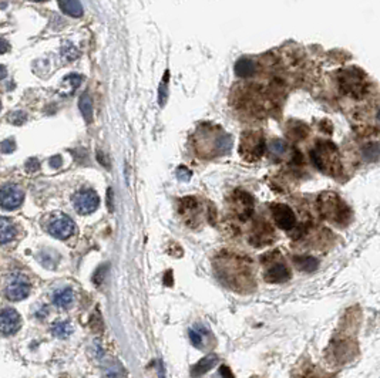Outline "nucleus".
<instances>
[{
  "label": "nucleus",
  "mask_w": 380,
  "mask_h": 378,
  "mask_svg": "<svg viewBox=\"0 0 380 378\" xmlns=\"http://www.w3.org/2000/svg\"><path fill=\"white\" fill-rule=\"evenodd\" d=\"M288 149H289L288 142H286L285 139H280V138L272 139V141L269 142V145H268V151H269V154L274 155V157H278V158L282 157V155H285V154L288 152Z\"/></svg>",
  "instance_id": "obj_24"
},
{
  "label": "nucleus",
  "mask_w": 380,
  "mask_h": 378,
  "mask_svg": "<svg viewBox=\"0 0 380 378\" xmlns=\"http://www.w3.org/2000/svg\"><path fill=\"white\" fill-rule=\"evenodd\" d=\"M67 80H69V82H71L73 88H77V87H79V85L81 84V80H83V77H81V76H79V74H70V76L67 77Z\"/></svg>",
  "instance_id": "obj_37"
},
{
  "label": "nucleus",
  "mask_w": 380,
  "mask_h": 378,
  "mask_svg": "<svg viewBox=\"0 0 380 378\" xmlns=\"http://www.w3.org/2000/svg\"><path fill=\"white\" fill-rule=\"evenodd\" d=\"M0 148H1V152H4V154H10V152L15 151V148H16V142H15V139L12 138L4 139V141L0 144Z\"/></svg>",
  "instance_id": "obj_33"
},
{
  "label": "nucleus",
  "mask_w": 380,
  "mask_h": 378,
  "mask_svg": "<svg viewBox=\"0 0 380 378\" xmlns=\"http://www.w3.org/2000/svg\"><path fill=\"white\" fill-rule=\"evenodd\" d=\"M294 263L298 267V270L305 272V273H312V272L318 270V267H319L318 259L313 256H296V258H294Z\"/></svg>",
  "instance_id": "obj_22"
},
{
  "label": "nucleus",
  "mask_w": 380,
  "mask_h": 378,
  "mask_svg": "<svg viewBox=\"0 0 380 378\" xmlns=\"http://www.w3.org/2000/svg\"><path fill=\"white\" fill-rule=\"evenodd\" d=\"M21 327L20 314L15 309H4L0 312V333L4 336L15 334Z\"/></svg>",
  "instance_id": "obj_15"
},
{
  "label": "nucleus",
  "mask_w": 380,
  "mask_h": 378,
  "mask_svg": "<svg viewBox=\"0 0 380 378\" xmlns=\"http://www.w3.org/2000/svg\"><path fill=\"white\" fill-rule=\"evenodd\" d=\"M24 194L17 185H4L0 188V206L3 209L12 211L19 208L23 202Z\"/></svg>",
  "instance_id": "obj_12"
},
{
  "label": "nucleus",
  "mask_w": 380,
  "mask_h": 378,
  "mask_svg": "<svg viewBox=\"0 0 380 378\" xmlns=\"http://www.w3.org/2000/svg\"><path fill=\"white\" fill-rule=\"evenodd\" d=\"M171 283H173V276H171V272H168V273H167V278H165V284H167V286H171Z\"/></svg>",
  "instance_id": "obj_43"
},
{
  "label": "nucleus",
  "mask_w": 380,
  "mask_h": 378,
  "mask_svg": "<svg viewBox=\"0 0 380 378\" xmlns=\"http://www.w3.org/2000/svg\"><path fill=\"white\" fill-rule=\"evenodd\" d=\"M218 362V357L215 354H209L207 357H204L202 360H200L191 370V376L194 378H198L201 376H204L205 373H208L215 364Z\"/></svg>",
  "instance_id": "obj_18"
},
{
  "label": "nucleus",
  "mask_w": 380,
  "mask_h": 378,
  "mask_svg": "<svg viewBox=\"0 0 380 378\" xmlns=\"http://www.w3.org/2000/svg\"><path fill=\"white\" fill-rule=\"evenodd\" d=\"M272 215H274L276 226L280 228L282 230H291V229H294L295 225H296V216H295V214H294L292 209H291L289 206H286V205H282V203L274 205V206H272Z\"/></svg>",
  "instance_id": "obj_14"
},
{
  "label": "nucleus",
  "mask_w": 380,
  "mask_h": 378,
  "mask_svg": "<svg viewBox=\"0 0 380 378\" xmlns=\"http://www.w3.org/2000/svg\"><path fill=\"white\" fill-rule=\"evenodd\" d=\"M97 157H99V161H100V164H103V165H104L105 168H108V166H110V165H108V162H107V161H105V158H104V154H103V157H101L100 151L97 152Z\"/></svg>",
  "instance_id": "obj_42"
},
{
  "label": "nucleus",
  "mask_w": 380,
  "mask_h": 378,
  "mask_svg": "<svg viewBox=\"0 0 380 378\" xmlns=\"http://www.w3.org/2000/svg\"><path fill=\"white\" fill-rule=\"evenodd\" d=\"M311 158L315 166L329 175H338L342 169L338 148L330 141H320L311 151Z\"/></svg>",
  "instance_id": "obj_4"
},
{
  "label": "nucleus",
  "mask_w": 380,
  "mask_h": 378,
  "mask_svg": "<svg viewBox=\"0 0 380 378\" xmlns=\"http://www.w3.org/2000/svg\"><path fill=\"white\" fill-rule=\"evenodd\" d=\"M24 168L29 174H33V172H37L40 169V162L39 159L36 158H30L26 164H24Z\"/></svg>",
  "instance_id": "obj_32"
},
{
  "label": "nucleus",
  "mask_w": 380,
  "mask_h": 378,
  "mask_svg": "<svg viewBox=\"0 0 380 378\" xmlns=\"http://www.w3.org/2000/svg\"><path fill=\"white\" fill-rule=\"evenodd\" d=\"M6 76H7V70L3 66H0V80H3Z\"/></svg>",
  "instance_id": "obj_44"
},
{
  "label": "nucleus",
  "mask_w": 380,
  "mask_h": 378,
  "mask_svg": "<svg viewBox=\"0 0 380 378\" xmlns=\"http://www.w3.org/2000/svg\"><path fill=\"white\" fill-rule=\"evenodd\" d=\"M234 202H235V209H237V212H238V215L242 220H246L249 216H252L254 199L248 192L238 191L234 197Z\"/></svg>",
  "instance_id": "obj_16"
},
{
  "label": "nucleus",
  "mask_w": 380,
  "mask_h": 378,
  "mask_svg": "<svg viewBox=\"0 0 380 378\" xmlns=\"http://www.w3.org/2000/svg\"><path fill=\"white\" fill-rule=\"evenodd\" d=\"M111 194H113V191H111V189H108V191H107V203H108V209H110V211H113V202H111Z\"/></svg>",
  "instance_id": "obj_41"
},
{
  "label": "nucleus",
  "mask_w": 380,
  "mask_h": 378,
  "mask_svg": "<svg viewBox=\"0 0 380 378\" xmlns=\"http://www.w3.org/2000/svg\"><path fill=\"white\" fill-rule=\"evenodd\" d=\"M27 118V115H26V113H21V111H16V113H13V114H10V122L12 124H15V125H21L24 121Z\"/></svg>",
  "instance_id": "obj_34"
},
{
  "label": "nucleus",
  "mask_w": 380,
  "mask_h": 378,
  "mask_svg": "<svg viewBox=\"0 0 380 378\" xmlns=\"http://www.w3.org/2000/svg\"><path fill=\"white\" fill-rule=\"evenodd\" d=\"M61 53L67 60H74L77 59V56H79L77 47L74 44H71V43H64V46L61 49Z\"/></svg>",
  "instance_id": "obj_30"
},
{
  "label": "nucleus",
  "mask_w": 380,
  "mask_h": 378,
  "mask_svg": "<svg viewBox=\"0 0 380 378\" xmlns=\"http://www.w3.org/2000/svg\"><path fill=\"white\" fill-rule=\"evenodd\" d=\"M252 378H258V377H252Z\"/></svg>",
  "instance_id": "obj_47"
},
{
  "label": "nucleus",
  "mask_w": 380,
  "mask_h": 378,
  "mask_svg": "<svg viewBox=\"0 0 380 378\" xmlns=\"http://www.w3.org/2000/svg\"><path fill=\"white\" fill-rule=\"evenodd\" d=\"M266 149L265 138L259 131H248L242 134L240 154L245 161H258Z\"/></svg>",
  "instance_id": "obj_8"
},
{
  "label": "nucleus",
  "mask_w": 380,
  "mask_h": 378,
  "mask_svg": "<svg viewBox=\"0 0 380 378\" xmlns=\"http://www.w3.org/2000/svg\"><path fill=\"white\" fill-rule=\"evenodd\" d=\"M99 203H100L99 195L94 191H91V189L77 192L74 195V198H73L74 209L80 215H88V214L94 212L97 209Z\"/></svg>",
  "instance_id": "obj_11"
},
{
  "label": "nucleus",
  "mask_w": 380,
  "mask_h": 378,
  "mask_svg": "<svg viewBox=\"0 0 380 378\" xmlns=\"http://www.w3.org/2000/svg\"><path fill=\"white\" fill-rule=\"evenodd\" d=\"M340 90L355 99L362 97L366 93V79L364 74L356 67L342 70L339 73Z\"/></svg>",
  "instance_id": "obj_7"
},
{
  "label": "nucleus",
  "mask_w": 380,
  "mask_h": 378,
  "mask_svg": "<svg viewBox=\"0 0 380 378\" xmlns=\"http://www.w3.org/2000/svg\"><path fill=\"white\" fill-rule=\"evenodd\" d=\"M79 107H80V111L81 114H83V117H84V119H86L87 122H90V121H91V117H93V101H91V97H90L87 93H84L80 97Z\"/></svg>",
  "instance_id": "obj_27"
},
{
  "label": "nucleus",
  "mask_w": 380,
  "mask_h": 378,
  "mask_svg": "<svg viewBox=\"0 0 380 378\" xmlns=\"http://www.w3.org/2000/svg\"><path fill=\"white\" fill-rule=\"evenodd\" d=\"M220 374L222 378H234L232 371H231V370H229V367H226V365H221Z\"/></svg>",
  "instance_id": "obj_38"
},
{
  "label": "nucleus",
  "mask_w": 380,
  "mask_h": 378,
  "mask_svg": "<svg viewBox=\"0 0 380 378\" xmlns=\"http://www.w3.org/2000/svg\"><path fill=\"white\" fill-rule=\"evenodd\" d=\"M16 236V228L13 222L7 218H0V245L12 242Z\"/></svg>",
  "instance_id": "obj_20"
},
{
  "label": "nucleus",
  "mask_w": 380,
  "mask_h": 378,
  "mask_svg": "<svg viewBox=\"0 0 380 378\" xmlns=\"http://www.w3.org/2000/svg\"><path fill=\"white\" fill-rule=\"evenodd\" d=\"M320 214L333 223H345L349 218V209L346 203L332 192L322 194L318 199Z\"/></svg>",
  "instance_id": "obj_5"
},
{
  "label": "nucleus",
  "mask_w": 380,
  "mask_h": 378,
  "mask_svg": "<svg viewBox=\"0 0 380 378\" xmlns=\"http://www.w3.org/2000/svg\"><path fill=\"white\" fill-rule=\"evenodd\" d=\"M9 50V43L4 39H0V54L6 53Z\"/></svg>",
  "instance_id": "obj_40"
},
{
  "label": "nucleus",
  "mask_w": 380,
  "mask_h": 378,
  "mask_svg": "<svg viewBox=\"0 0 380 378\" xmlns=\"http://www.w3.org/2000/svg\"><path fill=\"white\" fill-rule=\"evenodd\" d=\"M274 240V230L271 229V226L265 222H258L254 226V232L251 236V243L254 246H262V245H268Z\"/></svg>",
  "instance_id": "obj_17"
},
{
  "label": "nucleus",
  "mask_w": 380,
  "mask_h": 378,
  "mask_svg": "<svg viewBox=\"0 0 380 378\" xmlns=\"http://www.w3.org/2000/svg\"><path fill=\"white\" fill-rule=\"evenodd\" d=\"M232 148L231 135L222 132L218 127L202 125L197 135V151L205 158H212L229 152Z\"/></svg>",
  "instance_id": "obj_3"
},
{
  "label": "nucleus",
  "mask_w": 380,
  "mask_h": 378,
  "mask_svg": "<svg viewBox=\"0 0 380 378\" xmlns=\"http://www.w3.org/2000/svg\"><path fill=\"white\" fill-rule=\"evenodd\" d=\"M74 300V293L70 287H63L59 289L57 292H54L53 295V303L54 306L60 307V309H67Z\"/></svg>",
  "instance_id": "obj_19"
},
{
  "label": "nucleus",
  "mask_w": 380,
  "mask_h": 378,
  "mask_svg": "<svg viewBox=\"0 0 380 378\" xmlns=\"http://www.w3.org/2000/svg\"><path fill=\"white\" fill-rule=\"evenodd\" d=\"M336 373H329L313 364L308 357L300 358L292 371V378H336Z\"/></svg>",
  "instance_id": "obj_10"
},
{
  "label": "nucleus",
  "mask_w": 380,
  "mask_h": 378,
  "mask_svg": "<svg viewBox=\"0 0 380 378\" xmlns=\"http://www.w3.org/2000/svg\"><path fill=\"white\" fill-rule=\"evenodd\" d=\"M53 336L57 338H67L73 333V326L69 321H56L52 327Z\"/></svg>",
  "instance_id": "obj_26"
},
{
  "label": "nucleus",
  "mask_w": 380,
  "mask_h": 378,
  "mask_svg": "<svg viewBox=\"0 0 380 378\" xmlns=\"http://www.w3.org/2000/svg\"><path fill=\"white\" fill-rule=\"evenodd\" d=\"M215 270L221 281L235 292L249 293L257 286L252 263L249 259L231 253H222L215 260Z\"/></svg>",
  "instance_id": "obj_2"
},
{
  "label": "nucleus",
  "mask_w": 380,
  "mask_h": 378,
  "mask_svg": "<svg viewBox=\"0 0 380 378\" xmlns=\"http://www.w3.org/2000/svg\"><path fill=\"white\" fill-rule=\"evenodd\" d=\"M125 374L122 365L117 361H111L104 367V378H122Z\"/></svg>",
  "instance_id": "obj_28"
},
{
  "label": "nucleus",
  "mask_w": 380,
  "mask_h": 378,
  "mask_svg": "<svg viewBox=\"0 0 380 378\" xmlns=\"http://www.w3.org/2000/svg\"><path fill=\"white\" fill-rule=\"evenodd\" d=\"M288 134L291 135V138L303 139L308 137V134H309V128H308L305 124H302V122H296V121H295V125H291V127H289Z\"/></svg>",
  "instance_id": "obj_29"
},
{
  "label": "nucleus",
  "mask_w": 380,
  "mask_h": 378,
  "mask_svg": "<svg viewBox=\"0 0 380 378\" xmlns=\"http://www.w3.org/2000/svg\"><path fill=\"white\" fill-rule=\"evenodd\" d=\"M167 97H168V90H167V81H164L160 85V94H158V101H160V105H164L165 101H167Z\"/></svg>",
  "instance_id": "obj_36"
},
{
  "label": "nucleus",
  "mask_w": 380,
  "mask_h": 378,
  "mask_svg": "<svg viewBox=\"0 0 380 378\" xmlns=\"http://www.w3.org/2000/svg\"><path fill=\"white\" fill-rule=\"evenodd\" d=\"M30 293V281L19 272L9 275L4 283V296L12 301H20Z\"/></svg>",
  "instance_id": "obj_9"
},
{
  "label": "nucleus",
  "mask_w": 380,
  "mask_h": 378,
  "mask_svg": "<svg viewBox=\"0 0 380 378\" xmlns=\"http://www.w3.org/2000/svg\"><path fill=\"white\" fill-rule=\"evenodd\" d=\"M378 121H379V124H380V111H379V114H378Z\"/></svg>",
  "instance_id": "obj_45"
},
{
  "label": "nucleus",
  "mask_w": 380,
  "mask_h": 378,
  "mask_svg": "<svg viewBox=\"0 0 380 378\" xmlns=\"http://www.w3.org/2000/svg\"><path fill=\"white\" fill-rule=\"evenodd\" d=\"M262 260L265 264L263 279L266 283H285L291 279V270L283 262L279 252L268 253L262 258Z\"/></svg>",
  "instance_id": "obj_6"
},
{
  "label": "nucleus",
  "mask_w": 380,
  "mask_h": 378,
  "mask_svg": "<svg viewBox=\"0 0 380 378\" xmlns=\"http://www.w3.org/2000/svg\"><path fill=\"white\" fill-rule=\"evenodd\" d=\"M74 222L73 219L66 216V215H57L50 220L49 223V232L57 239L70 238L74 232Z\"/></svg>",
  "instance_id": "obj_13"
},
{
  "label": "nucleus",
  "mask_w": 380,
  "mask_h": 378,
  "mask_svg": "<svg viewBox=\"0 0 380 378\" xmlns=\"http://www.w3.org/2000/svg\"><path fill=\"white\" fill-rule=\"evenodd\" d=\"M255 61L248 57H242L235 63V74L241 79L251 77L255 73Z\"/></svg>",
  "instance_id": "obj_21"
},
{
  "label": "nucleus",
  "mask_w": 380,
  "mask_h": 378,
  "mask_svg": "<svg viewBox=\"0 0 380 378\" xmlns=\"http://www.w3.org/2000/svg\"><path fill=\"white\" fill-rule=\"evenodd\" d=\"M177 177H178V179L182 181V182H187V181H190V178H191V171H190L188 168H185V166H180L178 171H177Z\"/></svg>",
  "instance_id": "obj_35"
},
{
  "label": "nucleus",
  "mask_w": 380,
  "mask_h": 378,
  "mask_svg": "<svg viewBox=\"0 0 380 378\" xmlns=\"http://www.w3.org/2000/svg\"><path fill=\"white\" fill-rule=\"evenodd\" d=\"M50 166L52 168H59L61 166V157H53L50 159Z\"/></svg>",
  "instance_id": "obj_39"
},
{
  "label": "nucleus",
  "mask_w": 380,
  "mask_h": 378,
  "mask_svg": "<svg viewBox=\"0 0 380 378\" xmlns=\"http://www.w3.org/2000/svg\"><path fill=\"white\" fill-rule=\"evenodd\" d=\"M0 110H1V102H0Z\"/></svg>",
  "instance_id": "obj_46"
},
{
  "label": "nucleus",
  "mask_w": 380,
  "mask_h": 378,
  "mask_svg": "<svg viewBox=\"0 0 380 378\" xmlns=\"http://www.w3.org/2000/svg\"><path fill=\"white\" fill-rule=\"evenodd\" d=\"M362 155L367 162H376L380 158V145L378 142H369L363 147Z\"/></svg>",
  "instance_id": "obj_25"
},
{
  "label": "nucleus",
  "mask_w": 380,
  "mask_h": 378,
  "mask_svg": "<svg viewBox=\"0 0 380 378\" xmlns=\"http://www.w3.org/2000/svg\"><path fill=\"white\" fill-rule=\"evenodd\" d=\"M60 9L69 16H73V17H80L83 15V6L80 4V1H76V0H67V1H60L59 3Z\"/></svg>",
  "instance_id": "obj_23"
},
{
  "label": "nucleus",
  "mask_w": 380,
  "mask_h": 378,
  "mask_svg": "<svg viewBox=\"0 0 380 378\" xmlns=\"http://www.w3.org/2000/svg\"><path fill=\"white\" fill-rule=\"evenodd\" d=\"M359 307L349 309L340 320L339 327L333 333L326 350L325 362L332 368H342L359 357L358 331L360 326Z\"/></svg>",
  "instance_id": "obj_1"
},
{
  "label": "nucleus",
  "mask_w": 380,
  "mask_h": 378,
  "mask_svg": "<svg viewBox=\"0 0 380 378\" xmlns=\"http://www.w3.org/2000/svg\"><path fill=\"white\" fill-rule=\"evenodd\" d=\"M204 333H207L204 329H202V331H201V330H190V340H191V343H192L197 348H202V344H204Z\"/></svg>",
  "instance_id": "obj_31"
}]
</instances>
